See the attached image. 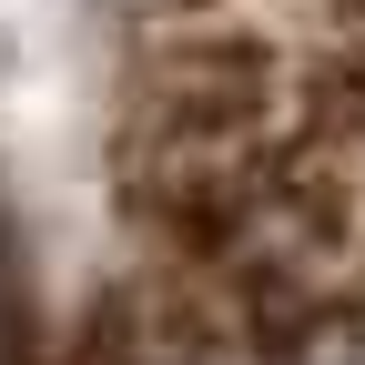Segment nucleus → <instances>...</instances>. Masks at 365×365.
Here are the masks:
<instances>
[]
</instances>
